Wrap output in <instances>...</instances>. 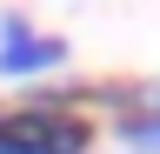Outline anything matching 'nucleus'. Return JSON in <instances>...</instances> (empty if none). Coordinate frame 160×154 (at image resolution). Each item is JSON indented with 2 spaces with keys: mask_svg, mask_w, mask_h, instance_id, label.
Listing matches in <instances>:
<instances>
[{
  "mask_svg": "<svg viewBox=\"0 0 160 154\" xmlns=\"http://www.w3.org/2000/svg\"><path fill=\"white\" fill-rule=\"evenodd\" d=\"M100 127L87 114H40V107H0V154H93Z\"/></svg>",
  "mask_w": 160,
  "mask_h": 154,
  "instance_id": "nucleus-1",
  "label": "nucleus"
},
{
  "mask_svg": "<svg viewBox=\"0 0 160 154\" xmlns=\"http://www.w3.org/2000/svg\"><path fill=\"white\" fill-rule=\"evenodd\" d=\"M60 67H67V40L60 34H27V40L0 47V81L7 87H33L40 74H60Z\"/></svg>",
  "mask_w": 160,
  "mask_h": 154,
  "instance_id": "nucleus-2",
  "label": "nucleus"
},
{
  "mask_svg": "<svg viewBox=\"0 0 160 154\" xmlns=\"http://www.w3.org/2000/svg\"><path fill=\"white\" fill-rule=\"evenodd\" d=\"M100 134H113V147H127V154H160V107L113 114V121H100Z\"/></svg>",
  "mask_w": 160,
  "mask_h": 154,
  "instance_id": "nucleus-3",
  "label": "nucleus"
},
{
  "mask_svg": "<svg viewBox=\"0 0 160 154\" xmlns=\"http://www.w3.org/2000/svg\"><path fill=\"white\" fill-rule=\"evenodd\" d=\"M27 34H40L27 13H0V47H7V40H27Z\"/></svg>",
  "mask_w": 160,
  "mask_h": 154,
  "instance_id": "nucleus-4",
  "label": "nucleus"
}]
</instances>
